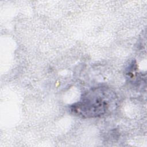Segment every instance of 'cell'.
Masks as SVG:
<instances>
[{
	"label": "cell",
	"mask_w": 147,
	"mask_h": 147,
	"mask_svg": "<svg viewBox=\"0 0 147 147\" xmlns=\"http://www.w3.org/2000/svg\"><path fill=\"white\" fill-rule=\"evenodd\" d=\"M118 103L115 92L106 86L94 87L85 92L80 100L71 105V113L82 118L105 116L114 111Z\"/></svg>",
	"instance_id": "cell-1"
}]
</instances>
